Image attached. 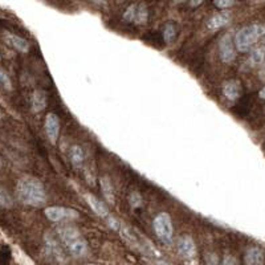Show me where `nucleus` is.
<instances>
[{
  "label": "nucleus",
  "instance_id": "nucleus-15",
  "mask_svg": "<svg viewBox=\"0 0 265 265\" xmlns=\"http://www.w3.org/2000/svg\"><path fill=\"white\" fill-rule=\"evenodd\" d=\"M223 94L231 101L237 100L241 94L240 84H239L237 81H227V82L223 85Z\"/></svg>",
  "mask_w": 265,
  "mask_h": 265
},
{
  "label": "nucleus",
  "instance_id": "nucleus-12",
  "mask_svg": "<svg viewBox=\"0 0 265 265\" xmlns=\"http://www.w3.org/2000/svg\"><path fill=\"white\" fill-rule=\"evenodd\" d=\"M231 21V15L228 12H220L213 15L208 21H207V27L211 31H216V29L223 28L224 25H227Z\"/></svg>",
  "mask_w": 265,
  "mask_h": 265
},
{
  "label": "nucleus",
  "instance_id": "nucleus-17",
  "mask_svg": "<svg viewBox=\"0 0 265 265\" xmlns=\"http://www.w3.org/2000/svg\"><path fill=\"white\" fill-rule=\"evenodd\" d=\"M69 157H70L72 165L74 167H81L85 161L84 149L80 145H73L70 147V151H69Z\"/></svg>",
  "mask_w": 265,
  "mask_h": 265
},
{
  "label": "nucleus",
  "instance_id": "nucleus-29",
  "mask_svg": "<svg viewBox=\"0 0 265 265\" xmlns=\"http://www.w3.org/2000/svg\"><path fill=\"white\" fill-rule=\"evenodd\" d=\"M259 96H260V98H263V100H265V86L260 90V93H259Z\"/></svg>",
  "mask_w": 265,
  "mask_h": 265
},
{
  "label": "nucleus",
  "instance_id": "nucleus-31",
  "mask_svg": "<svg viewBox=\"0 0 265 265\" xmlns=\"http://www.w3.org/2000/svg\"><path fill=\"white\" fill-rule=\"evenodd\" d=\"M175 1H185V0H175Z\"/></svg>",
  "mask_w": 265,
  "mask_h": 265
},
{
  "label": "nucleus",
  "instance_id": "nucleus-24",
  "mask_svg": "<svg viewBox=\"0 0 265 265\" xmlns=\"http://www.w3.org/2000/svg\"><path fill=\"white\" fill-rule=\"evenodd\" d=\"M129 203L132 205V208H138L142 205V197L139 195V193H132L130 197H129Z\"/></svg>",
  "mask_w": 265,
  "mask_h": 265
},
{
  "label": "nucleus",
  "instance_id": "nucleus-1",
  "mask_svg": "<svg viewBox=\"0 0 265 265\" xmlns=\"http://www.w3.org/2000/svg\"><path fill=\"white\" fill-rule=\"evenodd\" d=\"M17 199L25 205L41 207L47 203V193L40 179L31 175H24L17 181Z\"/></svg>",
  "mask_w": 265,
  "mask_h": 265
},
{
  "label": "nucleus",
  "instance_id": "nucleus-32",
  "mask_svg": "<svg viewBox=\"0 0 265 265\" xmlns=\"http://www.w3.org/2000/svg\"><path fill=\"white\" fill-rule=\"evenodd\" d=\"M0 59H1V57H0Z\"/></svg>",
  "mask_w": 265,
  "mask_h": 265
},
{
  "label": "nucleus",
  "instance_id": "nucleus-4",
  "mask_svg": "<svg viewBox=\"0 0 265 265\" xmlns=\"http://www.w3.org/2000/svg\"><path fill=\"white\" fill-rule=\"evenodd\" d=\"M154 231H155L158 239H159L162 243L170 244V243L173 241L174 227L169 213H158L157 217L154 219Z\"/></svg>",
  "mask_w": 265,
  "mask_h": 265
},
{
  "label": "nucleus",
  "instance_id": "nucleus-19",
  "mask_svg": "<svg viewBox=\"0 0 265 265\" xmlns=\"http://www.w3.org/2000/svg\"><path fill=\"white\" fill-rule=\"evenodd\" d=\"M147 17H149V13H147V7L145 4L137 5V12H135V19H134V23L142 25L147 23Z\"/></svg>",
  "mask_w": 265,
  "mask_h": 265
},
{
  "label": "nucleus",
  "instance_id": "nucleus-10",
  "mask_svg": "<svg viewBox=\"0 0 265 265\" xmlns=\"http://www.w3.org/2000/svg\"><path fill=\"white\" fill-rule=\"evenodd\" d=\"M45 245H47L49 255H52L57 260H64V252H63L59 241L53 237V235H51V233L45 235Z\"/></svg>",
  "mask_w": 265,
  "mask_h": 265
},
{
  "label": "nucleus",
  "instance_id": "nucleus-14",
  "mask_svg": "<svg viewBox=\"0 0 265 265\" xmlns=\"http://www.w3.org/2000/svg\"><path fill=\"white\" fill-rule=\"evenodd\" d=\"M31 106L35 113H39L41 110H44L47 106V93L41 89L35 90L32 94V100H31Z\"/></svg>",
  "mask_w": 265,
  "mask_h": 265
},
{
  "label": "nucleus",
  "instance_id": "nucleus-30",
  "mask_svg": "<svg viewBox=\"0 0 265 265\" xmlns=\"http://www.w3.org/2000/svg\"><path fill=\"white\" fill-rule=\"evenodd\" d=\"M1 166H3V161H1V158H0V169H1Z\"/></svg>",
  "mask_w": 265,
  "mask_h": 265
},
{
  "label": "nucleus",
  "instance_id": "nucleus-2",
  "mask_svg": "<svg viewBox=\"0 0 265 265\" xmlns=\"http://www.w3.org/2000/svg\"><path fill=\"white\" fill-rule=\"evenodd\" d=\"M61 241L74 257H85L88 255V243L81 236L80 231L73 225H61L57 228Z\"/></svg>",
  "mask_w": 265,
  "mask_h": 265
},
{
  "label": "nucleus",
  "instance_id": "nucleus-8",
  "mask_svg": "<svg viewBox=\"0 0 265 265\" xmlns=\"http://www.w3.org/2000/svg\"><path fill=\"white\" fill-rule=\"evenodd\" d=\"M45 132H47V137L51 141V143H56L57 138L60 135V120L55 113H49L45 117V124H44Z\"/></svg>",
  "mask_w": 265,
  "mask_h": 265
},
{
  "label": "nucleus",
  "instance_id": "nucleus-22",
  "mask_svg": "<svg viewBox=\"0 0 265 265\" xmlns=\"http://www.w3.org/2000/svg\"><path fill=\"white\" fill-rule=\"evenodd\" d=\"M0 88L5 89V90H11L12 89V82H11V78L8 77V74L0 69Z\"/></svg>",
  "mask_w": 265,
  "mask_h": 265
},
{
  "label": "nucleus",
  "instance_id": "nucleus-28",
  "mask_svg": "<svg viewBox=\"0 0 265 265\" xmlns=\"http://www.w3.org/2000/svg\"><path fill=\"white\" fill-rule=\"evenodd\" d=\"M204 0H190V4L193 5V7H198V5H200Z\"/></svg>",
  "mask_w": 265,
  "mask_h": 265
},
{
  "label": "nucleus",
  "instance_id": "nucleus-5",
  "mask_svg": "<svg viewBox=\"0 0 265 265\" xmlns=\"http://www.w3.org/2000/svg\"><path fill=\"white\" fill-rule=\"evenodd\" d=\"M179 256L185 260L187 265H197V245L195 241L189 235H183L179 237L177 244Z\"/></svg>",
  "mask_w": 265,
  "mask_h": 265
},
{
  "label": "nucleus",
  "instance_id": "nucleus-7",
  "mask_svg": "<svg viewBox=\"0 0 265 265\" xmlns=\"http://www.w3.org/2000/svg\"><path fill=\"white\" fill-rule=\"evenodd\" d=\"M219 53H220V59L223 63H232L236 59V52H235V43H233L232 37L229 33L224 35L220 39L219 43Z\"/></svg>",
  "mask_w": 265,
  "mask_h": 265
},
{
  "label": "nucleus",
  "instance_id": "nucleus-23",
  "mask_svg": "<svg viewBox=\"0 0 265 265\" xmlns=\"http://www.w3.org/2000/svg\"><path fill=\"white\" fill-rule=\"evenodd\" d=\"M135 12H137V5L135 4L129 5L128 9H126L124 13V20L128 21V23L134 21V19H135Z\"/></svg>",
  "mask_w": 265,
  "mask_h": 265
},
{
  "label": "nucleus",
  "instance_id": "nucleus-27",
  "mask_svg": "<svg viewBox=\"0 0 265 265\" xmlns=\"http://www.w3.org/2000/svg\"><path fill=\"white\" fill-rule=\"evenodd\" d=\"M237 261L236 259L233 256H229V255H227V256L223 259V263H221V265H236Z\"/></svg>",
  "mask_w": 265,
  "mask_h": 265
},
{
  "label": "nucleus",
  "instance_id": "nucleus-20",
  "mask_svg": "<svg viewBox=\"0 0 265 265\" xmlns=\"http://www.w3.org/2000/svg\"><path fill=\"white\" fill-rule=\"evenodd\" d=\"M251 61L255 65H260L265 61V47H259V48L253 49L252 55H251Z\"/></svg>",
  "mask_w": 265,
  "mask_h": 265
},
{
  "label": "nucleus",
  "instance_id": "nucleus-11",
  "mask_svg": "<svg viewBox=\"0 0 265 265\" xmlns=\"http://www.w3.org/2000/svg\"><path fill=\"white\" fill-rule=\"evenodd\" d=\"M86 200H88L89 205H90V208H92L93 211H94V212H96L100 217H104V219H106V217L110 215V213H109L108 207H106V204H104V201L100 200L98 198L93 197V195L88 194V195H86Z\"/></svg>",
  "mask_w": 265,
  "mask_h": 265
},
{
  "label": "nucleus",
  "instance_id": "nucleus-9",
  "mask_svg": "<svg viewBox=\"0 0 265 265\" xmlns=\"http://www.w3.org/2000/svg\"><path fill=\"white\" fill-rule=\"evenodd\" d=\"M264 252L259 247H249L244 255L245 265H264Z\"/></svg>",
  "mask_w": 265,
  "mask_h": 265
},
{
  "label": "nucleus",
  "instance_id": "nucleus-13",
  "mask_svg": "<svg viewBox=\"0 0 265 265\" xmlns=\"http://www.w3.org/2000/svg\"><path fill=\"white\" fill-rule=\"evenodd\" d=\"M5 41L8 43V45H11L12 48H15L21 53H27L29 51L28 41L23 39V37H19L16 35H12V33H7L5 35Z\"/></svg>",
  "mask_w": 265,
  "mask_h": 265
},
{
  "label": "nucleus",
  "instance_id": "nucleus-26",
  "mask_svg": "<svg viewBox=\"0 0 265 265\" xmlns=\"http://www.w3.org/2000/svg\"><path fill=\"white\" fill-rule=\"evenodd\" d=\"M207 265H219V259L215 253H209L207 256Z\"/></svg>",
  "mask_w": 265,
  "mask_h": 265
},
{
  "label": "nucleus",
  "instance_id": "nucleus-18",
  "mask_svg": "<svg viewBox=\"0 0 265 265\" xmlns=\"http://www.w3.org/2000/svg\"><path fill=\"white\" fill-rule=\"evenodd\" d=\"M13 205V199L11 197V194L0 186V209H7L11 208Z\"/></svg>",
  "mask_w": 265,
  "mask_h": 265
},
{
  "label": "nucleus",
  "instance_id": "nucleus-16",
  "mask_svg": "<svg viewBox=\"0 0 265 265\" xmlns=\"http://www.w3.org/2000/svg\"><path fill=\"white\" fill-rule=\"evenodd\" d=\"M101 190H102V194H104L105 200L108 201L109 204H114L116 201V198H114V189H113L112 182L108 177L101 178Z\"/></svg>",
  "mask_w": 265,
  "mask_h": 265
},
{
  "label": "nucleus",
  "instance_id": "nucleus-3",
  "mask_svg": "<svg viewBox=\"0 0 265 265\" xmlns=\"http://www.w3.org/2000/svg\"><path fill=\"white\" fill-rule=\"evenodd\" d=\"M265 35V27L261 24H251L241 28L235 36V47L240 52H248L257 41Z\"/></svg>",
  "mask_w": 265,
  "mask_h": 265
},
{
  "label": "nucleus",
  "instance_id": "nucleus-25",
  "mask_svg": "<svg viewBox=\"0 0 265 265\" xmlns=\"http://www.w3.org/2000/svg\"><path fill=\"white\" fill-rule=\"evenodd\" d=\"M213 4H215V7H217V8L225 9L232 7V5L235 4V0H213Z\"/></svg>",
  "mask_w": 265,
  "mask_h": 265
},
{
  "label": "nucleus",
  "instance_id": "nucleus-21",
  "mask_svg": "<svg viewBox=\"0 0 265 265\" xmlns=\"http://www.w3.org/2000/svg\"><path fill=\"white\" fill-rule=\"evenodd\" d=\"M175 35H177V29L174 27V24L169 23L166 24L165 29H163V39H165L166 43H170L175 39Z\"/></svg>",
  "mask_w": 265,
  "mask_h": 265
},
{
  "label": "nucleus",
  "instance_id": "nucleus-6",
  "mask_svg": "<svg viewBox=\"0 0 265 265\" xmlns=\"http://www.w3.org/2000/svg\"><path fill=\"white\" fill-rule=\"evenodd\" d=\"M45 215L51 221H65V220H76L80 216V213L76 209L66 208V207H47Z\"/></svg>",
  "mask_w": 265,
  "mask_h": 265
}]
</instances>
